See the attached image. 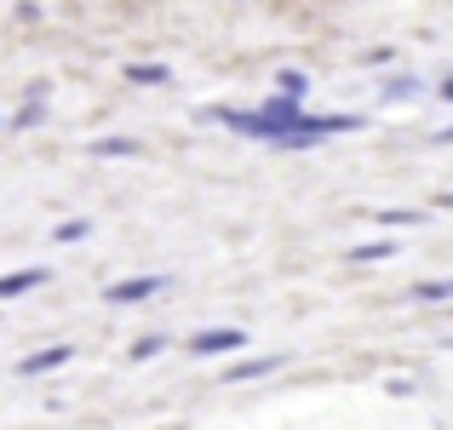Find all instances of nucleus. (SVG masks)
Here are the masks:
<instances>
[{
    "label": "nucleus",
    "mask_w": 453,
    "mask_h": 430,
    "mask_svg": "<svg viewBox=\"0 0 453 430\" xmlns=\"http://www.w3.org/2000/svg\"><path fill=\"white\" fill-rule=\"evenodd\" d=\"M356 115H304V127L293 138H281V150H304V143H321V138H333V133H356Z\"/></svg>",
    "instance_id": "f257e3e1"
},
{
    "label": "nucleus",
    "mask_w": 453,
    "mask_h": 430,
    "mask_svg": "<svg viewBox=\"0 0 453 430\" xmlns=\"http://www.w3.org/2000/svg\"><path fill=\"white\" fill-rule=\"evenodd\" d=\"M242 350V327H207L189 339V356H235Z\"/></svg>",
    "instance_id": "f03ea898"
},
{
    "label": "nucleus",
    "mask_w": 453,
    "mask_h": 430,
    "mask_svg": "<svg viewBox=\"0 0 453 430\" xmlns=\"http://www.w3.org/2000/svg\"><path fill=\"white\" fill-rule=\"evenodd\" d=\"M69 356H75V344H46V350L23 356V362H18V373H23V379H41V373H52V367H64Z\"/></svg>",
    "instance_id": "7ed1b4c3"
},
{
    "label": "nucleus",
    "mask_w": 453,
    "mask_h": 430,
    "mask_svg": "<svg viewBox=\"0 0 453 430\" xmlns=\"http://www.w3.org/2000/svg\"><path fill=\"white\" fill-rule=\"evenodd\" d=\"M161 287H166V276H138V281H115L104 298H110V304H138V298L161 293Z\"/></svg>",
    "instance_id": "20e7f679"
},
{
    "label": "nucleus",
    "mask_w": 453,
    "mask_h": 430,
    "mask_svg": "<svg viewBox=\"0 0 453 430\" xmlns=\"http://www.w3.org/2000/svg\"><path fill=\"white\" fill-rule=\"evenodd\" d=\"M276 367H281V356H247V362L224 367V379H230V385H242V379H265V373H276Z\"/></svg>",
    "instance_id": "39448f33"
},
{
    "label": "nucleus",
    "mask_w": 453,
    "mask_h": 430,
    "mask_svg": "<svg viewBox=\"0 0 453 430\" xmlns=\"http://www.w3.org/2000/svg\"><path fill=\"white\" fill-rule=\"evenodd\" d=\"M127 81H138V87H166L173 69L166 64H127Z\"/></svg>",
    "instance_id": "423d86ee"
},
{
    "label": "nucleus",
    "mask_w": 453,
    "mask_h": 430,
    "mask_svg": "<svg viewBox=\"0 0 453 430\" xmlns=\"http://www.w3.org/2000/svg\"><path fill=\"white\" fill-rule=\"evenodd\" d=\"M41 281H46V270H18V276L0 281V298H23L29 287H41Z\"/></svg>",
    "instance_id": "0eeeda50"
},
{
    "label": "nucleus",
    "mask_w": 453,
    "mask_h": 430,
    "mask_svg": "<svg viewBox=\"0 0 453 430\" xmlns=\"http://www.w3.org/2000/svg\"><path fill=\"white\" fill-rule=\"evenodd\" d=\"M390 253H396V247H390V242H362V247H350V253H344V258H350V265H385Z\"/></svg>",
    "instance_id": "6e6552de"
},
{
    "label": "nucleus",
    "mask_w": 453,
    "mask_h": 430,
    "mask_svg": "<svg viewBox=\"0 0 453 430\" xmlns=\"http://www.w3.org/2000/svg\"><path fill=\"white\" fill-rule=\"evenodd\" d=\"M92 155H110V161H121V155H138L133 138H92Z\"/></svg>",
    "instance_id": "1a4fd4ad"
},
{
    "label": "nucleus",
    "mask_w": 453,
    "mask_h": 430,
    "mask_svg": "<svg viewBox=\"0 0 453 430\" xmlns=\"http://www.w3.org/2000/svg\"><path fill=\"white\" fill-rule=\"evenodd\" d=\"M373 224H419V212H413V207H379Z\"/></svg>",
    "instance_id": "9d476101"
},
{
    "label": "nucleus",
    "mask_w": 453,
    "mask_h": 430,
    "mask_svg": "<svg viewBox=\"0 0 453 430\" xmlns=\"http://www.w3.org/2000/svg\"><path fill=\"white\" fill-rule=\"evenodd\" d=\"M413 298H425V304H436V298H453V281H419V287H413Z\"/></svg>",
    "instance_id": "9b49d317"
},
{
    "label": "nucleus",
    "mask_w": 453,
    "mask_h": 430,
    "mask_svg": "<svg viewBox=\"0 0 453 430\" xmlns=\"http://www.w3.org/2000/svg\"><path fill=\"white\" fill-rule=\"evenodd\" d=\"M419 92H425L419 81H390V87H385V98H390V104H408V98H419Z\"/></svg>",
    "instance_id": "f8f14e48"
},
{
    "label": "nucleus",
    "mask_w": 453,
    "mask_h": 430,
    "mask_svg": "<svg viewBox=\"0 0 453 430\" xmlns=\"http://www.w3.org/2000/svg\"><path fill=\"white\" fill-rule=\"evenodd\" d=\"M52 235H58V242H87V235H92V224H87V219H69V224H58Z\"/></svg>",
    "instance_id": "ddd939ff"
},
{
    "label": "nucleus",
    "mask_w": 453,
    "mask_h": 430,
    "mask_svg": "<svg viewBox=\"0 0 453 430\" xmlns=\"http://www.w3.org/2000/svg\"><path fill=\"white\" fill-rule=\"evenodd\" d=\"M299 92H304V75L299 69H281V98H299Z\"/></svg>",
    "instance_id": "4468645a"
},
{
    "label": "nucleus",
    "mask_w": 453,
    "mask_h": 430,
    "mask_svg": "<svg viewBox=\"0 0 453 430\" xmlns=\"http://www.w3.org/2000/svg\"><path fill=\"white\" fill-rule=\"evenodd\" d=\"M161 344H166V339H144V344H133V362H150V356L161 350Z\"/></svg>",
    "instance_id": "2eb2a0df"
},
{
    "label": "nucleus",
    "mask_w": 453,
    "mask_h": 430,
    "mask_svg": "<svg viewBox=\"0 0 453 430\" xmlns=\"http://www.w3.org/2000/svg\"><path fill=\"white\" fill-rule=\"evenodd\" d=\"M436 98H448V104H453V75L442 81V92H436Z\"/></svg>",
    "instance_id": "dca6fc26"
},
{
    "label": "nucleus",
    "mask_w": 453,
    "mask_h": 430,
    "mask_svg": "<svg viewBox=\"0 0 453 430\" xmlns=\"http://www.w3.org/2000/svg\"><path fill=\"white\" fill-rule=\"evenodd\" d=\"M436 143H453V127H442V133H436Z\"/></svg>",
    "instance_id": "f3484780"
},
{
    "label": "nucleus",
    "mask_w": 453,
    "mask_h": 430,
    "mask_svg": "<svg viewBox=\"0 0 453 430\" xmlns=\"http://www.w3.org/2000/svg\"><path fill=\"white\" fill-rule=\"evenodd\" d=\"M442 207H453V189H448V196H442Z\"/></svg>",
    "instance_id": "a211bd4d"
}]
</instances>
